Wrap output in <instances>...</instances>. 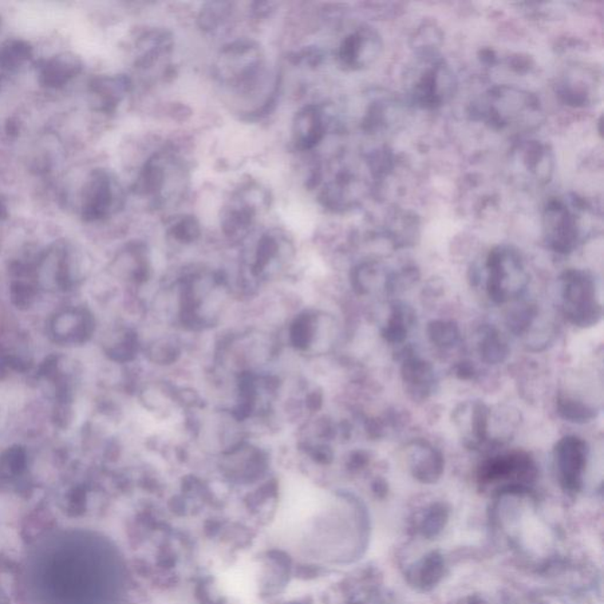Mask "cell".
<instances>
[{
  "mask_svg": "<svg viewBox=\"0 0 604 604\" xmlns=\"http://www.w3.org/2000/svg\"><path fill=\"white\" fill-rule=\"evenodd\" d=\"M412 476L422 484L437 483L444 473L443 453L429 441L416 440L406 449Z\"/></svg>",
  "mask_w": 604,
  "mask_h": 604,
  "instance_id": "cell-11",
  "label": "cell"
},
{
  "mask_svg": "<svg viewBox=\"0 0 604 604\" xmlns=\"http://www.w3.org/2000/svg\"><path fill=\"white\" fill-rule=\"evenodd\" d=\"M456 376L461 381H470L475 377V367L470 361H461L456 366L455 369Z\"/></svg>",
  "mask_w": 604,
  "mask_h": 604,
  "instance_id": "cell-35",
  "label": "cell"
},
{
  "mask_svg": "<svg viewBox=\"0 0 604 604\" xmlns=\"http://www.w3.org/2000/svg\"><path fill=\"white\" fill-rule=\"evenodd\" d=\"M263 58L259 46L252 42H236L221 51L216 74L221 82L250 94L258 88L262 74Z\"/></svg>",
  "mask_w": 604,
  "mask_h": 604,
  "instance_id": "cell-3",
  "label": "cell"
},
{
  "mask_svg": "<svg viewBox=\"0 0 604 604\" xmlns=\"http://www.w3.org/2000/svg\"><path fill=\"white\" fill-rule=\"evenodd\" d=\"M229 12H231V4L229 3H212L204 7L201 12V27L207 31H214L226 21Z\"/></svg>",
  "mask_w": 604,
  "mask_h": 604,
  "instance_id": "cell-32",
  "label": "cell"
},
{
  "mask_svg": "<svg viewBox=\"0 0 604 604\" xmlns=\"http://www.w3.org/2000/svg\"><path fill=\"white\" fill-rule=\"evenodd\" d=\"M169 238L180 244H192L201 236V226L194 216H183L168 229Z\"/></svg>",
  "mask_w": 604,
  "mask_h": 604,
  "instance_id": "cell-31",
  "label": "cell"
},
{
  "mask_svg": "<svg viewBox=\"0 0 604 604\" xmlns=\"http://www.w3.org/2000/svg\"><path fill=\"white\" fill-rule=\"evenodd\" d=\"M388 235L393 243L406 246L416 239L418 223L416 217L405 212H396L389 221Z\"/></svg>",
  "mask_w": 604,
  "mask_h": 604,
  "instance_id": "cell-29",
  "label": "cell"
},
{
  "mask_svg": "<svg viewBox=\"0 0 604 604\" xmlns=\"http://www.w3.org/2000/svg\"><path fill=\"white\" fill-rule=\"evenodd\" d=\"M5 215H6L5 205H4L2 201H0V219H2V217L5 216Z\"/></svg>",
  "mask_w": 604,
  "mask_h": 604,
  "instance_id": "cell-38",
  "label": "cell"
},
{
  "mask_svg": "<svg viewBox=\"0 0 604 604\" xmlns=\"http://www.w3.org/2000/svg\"><path fill=\"white\" fill-rule=\"evenodd\" d=\"M576 208L563 200H550L542 215L543 238L552 252L560 255L571 254L582 238V228Z\"/></svg>",
  "mask_w": 604,
  "mask_h": 604,
  "instance_id": "cell-5",
  "label": "cell"
},
{
  "mask_svg": "<svg viewBox=\"0 0 604 604\" xmlns=\"http://www.w3.org/2000/svg\"><path fill=\"white\" fill-rule=\"evenodd\" d=\"M401 376L405 393L413 401H425L436 391L437 377L433 366L412 351H405L402 355Z\"/></svg>",
  "mask_w": 604,
  "mask_h": 604,
  "instance_id": "cell-10",
  "label": "cell"
},
{
  "mask_svg": "<svg viewBox=\"0 0 604 604\" xmlns=\"http://www.w3.org/2000/svg\"><path fill=\"white\" fill-rule=\"evenodd\" d=\"M54 334L59 342L82 343L92 337L94 322L84 310L59 314L54 322Z\"/></svg>",
  "mask_w": 604,
  "mask_h": 604,
  "instance_id": "cell-17",
  "label": "cell"
},
{
  "mask_svg": "<svg viewBox=\"0 0 604 604\" xmlns=\"http://www.w3.org/2000/svg\"><path fill=\"white\" fill-rule=\"evenodd\" d=\"M30 56L31 49L29 45L23 42H12L4 46L2 53H0V64L7 69L15 68Z\"/></svg>",
  "mask_w": 604,
  "mask_h": 604,
  "instance_id": "cell-33",
  "label": "cell"
},
{
  "mask_svg": "<svg viewBox=\"0 0 604 604\" xmlns=\"http://www.w3.org/2000/svg\"><path fill=\"white\" fill-rule=\"evenodd\" d=\"M372 491L378 499L384 500L389 493V484L384 479L374 480L372 483Z\"/></svg>",
  "mask_w": 604,
  "mask_h": 604,
  "instance_id": "cell-36",
  "label": "cell"
},
{
  "mask_svg": "<svg viewBox=\"0 0 604 604\" xmlns=\"http://www.w3.org/2000/svg\"><path fill=\"white\" fill-rule=\"evenodd\" d=\"M450 510L444 503H434L426 511L421 523V532L426 539H433L443 531L449 522Z\"/></svg>",
  "mask_w": 604,
  "mask_h": 604,
  "instance_id": "cell-30",
  "label": "cell"
},
{
  "mask_svg": "<svg viewBox=\"0 0 604 604\" xmlns=\"http://www.w3.org/2000/svg\"><path fill=\"white\" fill-rule=\"evenodd\" d=\"M381 51V35L373 27L362 26L343 38L337 57L343 69L358 71L372 65Z\"/></svg>",
  "mask_w": 604,
  "mask_h": 604,
  "instance_id": "cell-9",
  "label": "cell"
},
{
  "mask_svg": "<svg viewBox=\"0 0 604 604\" xmlns=\"http://www.w3.org/2000/svg\"><path fill=\"white\" fill-rule=\"evenodd\" d=\"M556 410L562 420L574 424H587L593 421L599 413V410L594 406L564 393L559 394Z\"/></svg>",
  "mask_w": 604,
  "mask_h": 604,
  "instance_id": "cell-23",
  "label": "cell"
},
{
  "mask_svg": "<svg viewBox=\"0 0 604 604\" xmlns=\"http://www.w3.org/2000/svg\"><path fill=\"white\" fill-rule=\"evenodd\" d=\"M326 135L325 118L317 105H307L295 114L293 122V140L302 150L318 147Z\"/></svg>",
  "mask_w": 604,
  "mask_h": 604,
  "instance_id": "cell-13",
  "label": "cell"
},
{
  "mask_svg": "<svg viewBox=\"0 0 604 604\" xmlns=\"http://www.w3.org/2000/svg\"><path fill=\"white\" fill-rule=\"evenodd\" d=\"M590 82H595L594 73L582 68L569 70L559 83L558 94L567 105L574 108L589 105L593 100L595 85L590 84Z\"/></svg>",
  "mask_w": 604,
  "mask_h": 604,
  "instance_id": "cell-15",
  "label": "cell"
},
{
  "mask_svg": "<svg viewBox=\"0 0 604 604\" xmlns=\"http://www.w3.org/2000/svg\"><path fill=\"white\" fill-rule=\"evenodd\" d=\"M485 290L496 305L519 300L530 282L522 255L510 246L492 248L485 260Z\"/></svg>",
  "mask_w": 604,
  "mask_h": 604,
  "instance_id": "cell-1",
  "label": "cell"
},
{
  "mask_svg": "<svg viewBox=\"0 0 604 604\" xmlns=\"http://www.w3.org/2000/svg\"><path fill=\"white\" fill-rule=\"evenodd\" d=\"M540 310L534 303H520L512 308L507 317L508 329L517 337H525L534 329Z\"/></svg>",
  "mask_w": 604,
  "mask_h": 604,
  "instance_id": "cell-28",
  "label": "cell"
},
{
  "mask_svg": "<svg viewBox=\"0 0 604 604\" xmlns=\"http://www.w3.org/2000/svg\"><path fill=\"white\" fill-rule=\"evenodd\" d=\"M391 272L388 268L378 262V260H370L357 264L351 272L350 282L355 294L364 297L376 292L384 290L388 283Z\"/></svg>",
  "mask_w": 604,
  "mask_h": 604,
  "instance_id": "cell-19",
  "label": "cell"
},
{
  "mask_svg": "<svg viewBox=\"0 0 604 604\" xmlns=\"http://www.w3.org/2000/svg\"><path fill=\"white\" fill-rule=\"evenodd\" d=\"M564 317L579 329H590L603 317L601 299L593 275L582 270H568L559 278Z\"/></svg>",
  "mask_w": 604,
  "mask_h": 604,
  "instance_id": "cell-2",
  "label": "cell"
},
{
  "mask_svg": "<svg viewBox=\"0 0 604 604\" xmlns=\"http://www.w3.org/2000/svg\"><path fill=\"white\" fill-rule=\"evenodd\" d=\"M491 409L483 401L465 402L456 410L455 421L464 430L465 444L471 449L490 441Z\"/></svg>",
  "mask_w": 604,
  "mask_h": 604,
  "instance_id": "cell-12",
  "label": "cell"
},
{
  "mask_svg": "<svg viewBox=\"0 0 604 604\" xmlns=\"http://www.w3.org/2000/svg\"><path fill=\"white\" fill-rule=\"evenodd\" d=\"M81 65L76 57L59 56L47 63L42 77L47 86H61L77 74Z\"/></svg>",
  "mask_w": 604,
  "mask_h": 604,
  "instance_id": "cell-26",
  "label": "cell"
},
{
  "mask_svg": "<svg viewBox=\"0 0 604 604\" xmlns=\"http://www.w3.org/2000/svg\"><path fill=\"white\" fill-rule=\"evenodd\" d=\"M114 203V192L112 179L105 173H94L85 191L83 216L86 220L103 219L112 212Z\"/></svg>",
  "mask_w": 604,
  "mask_h": 604,
  "instance_id": "cell-14",
  "label": "cell"
},
{
  "mask_svg": "<svg viewBox=\"0 0 604 604\" xmlns=\"http://www.w3.org/2000/svg\"><path fill=\"white\" fill-rule=\"evenodd\" d=\"M413 583L422 589H432L443 579L444 559L440 552L433 551L425 556L413 571Z\"/></svg>",
  "mask_w": 604,
  "mask_h": 604,
  "instance_id": "cell-25",
  "label": "cell"
},
{
  "mask_svg": "<svg viewBox=\"0 0 604 604\" xmlns=\"http://www.w3.org/2000/svg\"><path fill=\"white\" fill-rule=\"evenodd\" d=\"M520 159L524 168L536 180L547 183L554 169V157L547 145L537 141H528L520 147Z\"/></svg>",
  "mask_w": 604,
  "mask_h": 604,
  "instance_id": "cell-21",
  "label": "cell"
},
{
  "mask_svg": "<svg viewBox=\"0 0 604 604\" xmlns=\"http://www.w3.org/2000/svg\"><path fill=\"white\" fill-rule=\"evenodd\" d=\"M539 108L534 94L510 86H496L489 90L477 113L493 128L504 129L522 121L525 114L539 112Z\"/></svg>",
  "mask_w": 604,
  "mask_h": 604,
  "instance_id": "cell-4",
  "label": "cell"
},
{
  "mask_svg": "<svg viewBox=\"0 0 604 604\" xmlns=\"http://www.w3.org/2000/svg\"><path fill=\"white\" fill-rule=\"evenodd\" d=\"M469 604H484V602L479 596H473V598H470Z\"/></svg>",
  "mask_w": 604,
  "mask_h": 604,
  "instance_id": "cell-37",
  "label": "cell"
},
{
  "mask_svg": "<svg viewBox=\"0 0 604 604\" xmlns=\"http://www.w3.org/2000/svg\"><path fill=\"white\" fill-rule=\"evenodd\" d=\"M559 483L566 491L579 492L583 487V476L590 457V448L583 438L566 436L554 449Z\"/></svg>",
  "mask_w": 604,
  "mask_h": 604,
  "instance_id": "cell-7",
  "label": "cell"
},
{
  "mask_svg": "<svg viewBox=\"0 0 604 604\" xmlns=\"http://www.w3.org/2000/svg\"><path fill=\"white\" fill-rule=\"evenodd\" d=\"M171 161L165 159L162 153H155L145 162L136 183L138 194L152 197V199H163L164 187L167 185V168Z\"/></svg>",
  "mask_w": 604,
  "mask_h": 604,
  "instance_id": "cell-18",
  "label": "cell"
},
{
  "mask_svg": "<svg viewBox=\"0 0 604 604\" xmlns=\"http://www.w3.org/2000/svg\"><path fill=\"white\" fill-rule=\"evenodd\" d=\"M370 463L369 452L365 450H354L350 453L349 460H347V468L351 471H361Z\"/></svg>",
  "mask_w": 604,
  "mask_h": 604,
  "instance_id": "cell-34",
  "label": "cell"
},
{
  "mask_svg": "<svg viewBox=\"0 0 604 604\" xmlns=\"http://www.w3.org/2000/svg\"><path fill=\"white\" fill-rule=\"evenodd\" d=\"M416 312L404 302H394L385 326L381 329V337L391 345H401L406 341L410 331L416 323Z\"/></svg>",
  "mask_w": 604,
  "mask_h": 604,
  "instance_id": "cell-20",
  "label": "cell"
},
{
  "mask_svg": "<svg viewBox=\"0 0 604 604\" xmlns=\"http://www.w3.org/2000/svg\"><path fill=\"white\" fill-rule=\"evenodd\" d=\"M456 88L457 81L452 69L443 59L433 58L414 82L411 100L421 109H437L453 96Z\"/></svg>",
  "mask_w": 604,
  "mask_h": 604,
  "instance_id": "cell-6",
  "label": "cell"
},
{
  "mask_svg": "<svg viewBox=\"0 0 604 604\" xmlns=\"http://www.w3.org/2000/svg\"><path fill=\"white\" fill-rule=\"evenodd\" d=\"M536 476L537 465L534 458L523 450L492 457L485 461L480 470V480L483 483L511 480L509 485L520 484L528 487V483L534 480Z\"/></svg>",
  "mask_w": 604,
  "mask_h": 604,
  "instance_id": "cell-8",
  "label": "cell"
},
{
  "mask_svg": "<svg viewBox=\"0 0 604 604\" xmlns=\"http://www.w3.org/2000/svg\"><path fill=\"white\" fill-rule=\"evenodd\" d=\"M93 88L101 98L102 109L112 110L128 94L130 81L125 76L100 78L94 83Z\"/></svg>",
  "mask_w": 604,
  "mask_h": 604,
  "instance_id": "cell-24",
  "label": "cell"
},
{
  "mask_svg": "<svg viewBox=\"0 0 604 604\" xmlns=\"http://www.w3.org/2000/svg\"><path fill=\"white\" fill-rule=\"evenodd\" d=\"M255 219L254 201H247L243 194H240L224 209L221 217V226L228 238L240 240L248 234Z\"/></svg>",
  "mask_w": 604,
  "mask_h": 604,
  "instance_id": "cell-16",
  "label": "cell"
},
{
  "mask_svg": "<svg viewBox=\"0 0 604 604\" xmlns=\"http://www.w3.org/2000/svg\"><path fill=\"white\" fill-rule=\"evenodd\" d=\"M479 351L481 361L489 365L503 364L510 354V347L502 333L496 327L485 326L481 329Z\"/></svg>",
  "mask_w": 604,
  "mask_h": 604,
  "instance_id": "cell-22",
  "label": "cell"
},
{
  "mask_svg": "<svg viewBox=\"0 0 604 604\" xmlns=\"http://www.w3.org/2000/svg\"><path fill=\"white\" fill-rule=\"evenodd\" d=\"M430 342L440 349L448 350L460 342V330L456 322L450 320H432L426 327Z\"/></svg>",
  "mask_w": 604,
  "mask_h": 604,
  "instance_id": "cell-27",
  "label": "cell"
}]
</instances>
